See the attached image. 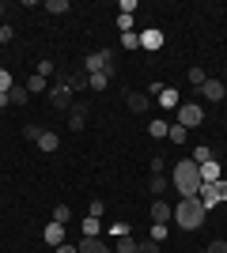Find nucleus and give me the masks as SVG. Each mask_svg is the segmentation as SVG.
I'll return each mask as SVG.
<instances>
[{"label": "nucleus", "mask_w": 227, "mask_h": 253, "mask_svg": "<svg viewBox=\"0 0 227 253\" xmlns=\"http://www.w3.org/2000/svg\"><path fill=\"white\" fill-rule=\"evenodd\" d=\"M42 238H45V242H49V246H53V250H57V246L65 242V223H49Z\"/></svg>", "instance_id": "9d476101"}, {"label": "nucleus", "mask_w": 227, "mask_h": 253, "mask_svg": "<svg viewBox=\"0 0 227 253\" xmlns=\"http://www.w3.org/2000/svg\"><path fill=\"white\" fill-rule=\"evenodd\" d=\"M72 219V208H68V204H57L53 208V223H68Z\"/></svg>", "instance_id": "393cba45"}, {"label": "nucleus", "mask_w": 227, "mask_h": 253, "mask_svg": "<svg viewBox=\"0 0 227 253\" xmlns=\"http://www.w3.org/2000/svg\"><path fill=\"white\" fill-rule=\"evenodd\" d=\"M193 163H197V167H201V163H212V148H205V144L193 148Z\"/></svg>", "instance_id": "b1692460"}, {"label": "nucleus", "mask_w": 227, "mask_h": 253, "mask_svg": "<svg viewBox=\"0 0 227 253\" xmlns=\"http://www.w3.org/2000/svg\"><path fill=\"white\" fill-rule=\"evenodd\" d=\"M45 11H53V15H65V11H68V0H45Z\"/></svg>", "instance_id": "bb28decb"}, {"label": "nucleus", "mask_w": 227, "mask_h": 253, "mask_svg": "<svg viewBox=\"0 0 227 253\" xmlns=\"http://www.w3.org/2000/svg\"><path fill=\"white\" fill-rule=\"evenodd\" d=\"M4 15H8V4H4V0H0V23H4Z\"/></svg>", "instance_id": "c03bdc74"}, {"label": "nucleus", "mask_w": 227, "mask_h": 253, "mask_svg": "<svg viewBox=\"0 0 227 253\" xmlns=\"http://www.w3.org/2000/svg\"><path fill=\"white\" fill-rule=\"evenodd\" d=\"M224 178L220 174V163L212 159V163H201V185H216V181Z\"/></svg>", "instance_id": "6e6552de"}, {"label": "nucleus", "mask_w": 227, "mask_h": 253, "mask_svg": "<svg viewBox=\"0 0 227 253\" xmlns=\"http://www.w3.org/2000/svg\"><path fill=\"white\" fill-rule=\"evenodd\" d=\"M148 189H151V193H167V189H171V181H167V174H151Z\"/></svg>", "instance_id": "6ab92c4d"}, {"label": "nucleus", "mask_w": 227, "mask_h": 253, "mask_svg": "<svg viewBox=\"0 0 227 253\" xmlns=\"http://www.w3.org/2000/svg\"><path fill=\"white\" fill-rule=\"evenodd\" d=\"M8 98H11V102H27V98H31V91L15 84V87H11V91H8Z\"/></svg>", "instance_id": "cd10ccee"}, {"label": "nucleus", "mask_w": 227, "mask_h": 253, "mask_svg": "<svg viewBox=\"0 0 227 253\" xmlns=\"http://www.w3.org/2000/svg\"><path fill=\"white\" fill-rule=\"evenodd\" d=\"M167 132H171V125H167L163 117H155V121H151V125H148V136H155V140H163V136H167Z\"/></svg>", "instance_id": "f3484780"}, {"label": "nucleus", "mask_w": 227, "mask_h": 253, "mask_svg": "<svg viewBox=\"0 0 227 253\" xmlns=\"http://www.w3.org/2000/svg\"><path fill=\"white\" fill-rule=\"evenodd\" d=\"M110 234H114V238H125V234H129V223H110Z\"/></svg>", "instance_id": "473e14b6"}, {"label": "nucleus", "mask_w": 227, "mask_h": 253, "mask_svg": "<svg viewBox=\"0 0 227 253\" xmlns=\"http://www.w3.org/2000/svg\"><path fill=\"white\" fill-rule=\"evenodd\" d=\"M80 227H84V238H98V234H102V223H98L95 215H87Z\"/></svg>", "instance_id": "2eb2a0df"}, {"label": "nucleus", "mask_w": 227, "mask_h": 253, "mask_svg": "<svg viewBox=\"0 0 227 253\" xmlns=\"http://www.w3.org/2000/svg\"><path fill=\"white\" fill-rule=\"evenodd\" d=\"M114 253H136V238H133V234H125V238H118V246H114Z\"/></svg>", "instance_id": "aec40b11"}, {"label": "nucleus", "mask_w": 227, "mask_h": 253, "mask_svg": "<svg viewBox=\"0 0 227 253\" xmlns=\"http://www.w3.org/2000/svg\"><path fill=\"white\" fill-rule=\"evenodd\" d=\"M11 87H15V84H11V76H8V72H4V68H0V95H8Z\"/></svg>", "instance_id": "f704fd0d"}, {"label": "nucleus", "mask_w": 227, "mask_h": 253, "mask_svg": "<svg viewBox=\"0 0 227 253\" xmlns=\"http://www.w3.org/2000/svg\"><path fill=\"white\" fill-rule=\"evenodd\" d=\"M212 193H216V201H227V178H220L216 185H212Z\"/></svg>", "instance_id": "2f4dec72"}, {"label": "nucleus", "mask_w": 227, "mask_h": 253, "mask_svg": "<svg viewBox=\"0 0 227 253\" xmlns=\"http://www.w3.org/2000/svg\"><path fill=\"white\" fill-rule=\"evenodd\" d=\"M167 238V223H151V242H163Z\"/></svg>", "instance_id": "7c9ffc66"}, {"label": "nucleus", "mask_w": 227, "mask_h": 253, "mask_svg": "<svg viewBox=\"0 0 227 253\" xmlns=\"http://www.w3.org/2000/svg\"><path fill=\"white\" fill-rule=\"evenodd\" d=\"M87 121V102H72V110H68V128H84Z\"/></svg>", "instance_id": "1a4fd4ad"}, {"label": "nucleus", "mask_w": 227, "mask_h": 253, "mask_svg": "<svg viewBox=\"0 0 227 253\" xmlns=\"http://www.w3.org/2000/svg\"><path fill=\"white\" fill-rule=\"evenodd\" d=\"M201 121H205V110H201L197 102H182L178 106V125L182 128H197Z\"/></svg>", "instance_id": "20e7f679"}, {"label": "nucleus", "mask_w": 227, "mask_h": 253, "mask_svg": "<svg viewBox=\"0 0 227 253\" xmlns=\"http://www.w3.org/2000/svg\"><path fill=\"white\" fill-rule=\"evenodd\" d=\"M4 106H11V98H8V95H0V110H4Z\"/></svg>", "instance_id": "a18cd8bd"}, {"label": "nucleus", "mask_w": 227, "mask_h": 253, "mask_svg": "<svg viewBox=\"0 0 227 253\" xmlns=\"http://www.w3.org/2000/svg\"><path fill=\"white\" fill-rule=\"evenodd\" d=\"M201 95H205L208 102H224V98H227V84H224V80H205Z\"/></svg>", "instance_id": "423d86ee"}, {"label": "nucleus", "mask_w": 227, "mask_h": 253, "mask_svg": "<svg viewBox=\"0 0 227 253\" xmlns=\"http://www.w3.org/2000/svg\"><path fill=\"white\" fill-rule=\"evenodd\" d=\"M205 204L197 201V197H185V201H178L174 204V223L182 227V231H197L201 223H205Z\"/></svg>", "instance_id": "f03ea898"}, {"label": "nucleus", "mask_w": 227, "mask_h": 253, "mask_svg": "<svg viewBox=\"0 0 227 253\" xmlns=\"http://www.w3.org/2000/svg\"><path fill=\"white\" fill-rule=\"evenodd\" d=\"M174 189L185 197H197L201 193V167H197L193 159H182V163H174Z\"/></svg>", "instance_id": "f257e3e1"}, {"label": "nucleus", "mask_w": 227, "mask_h": 253, "mask_svg": "<svg viewBox=\"0 0 227 253\" xmlns=\"http://www.w3.org/2000/svg\"><path fill=\"white\" fill-rule=\"evenodd\" d=\"M167 136H171L174 144H185V140H189V128H182V125H171V132H167Z\"/></svg>", "instance_id": "5701e85b"}, {"label": "nucleus", "mask_w": 227, "mask_h": 253, "mask_svg": "<svg viewBox=\"0 0 227 253\" xmlns=\"http://www.w3.org/2000/svg\"><path fill=\"white\" fill-rule=\"evenodd\" d=\"M140 45H144V49H159V45H163V34L159 31H144L140 34Z\"/></svg>", "instance_id": "dca6fc26"}, {"label": "nucleus", "mask_w": 227, "mask_h": 253, "mask_svg": "<svg viewBox=\"0 0 227 253\" xmlns=\"http://www.w3.org/2000/svg\"><path fill=\"white\" fill-rule=\"evenodd\" d=\"M148 167H151V174H163V170H167V159H159V155H155V159L148 163Z\"/></svg>", "instance_id": "e433bc0d"}, {"label": "nucleus", "mask_w": 227, "mask_h": 253, "mask_svg": "<svg viewBox=\"0 0 227 253\" xmlns=\"http://www.w3.org/2000/svg\"><path fill=\"white\" fill-rule=\"evenodd\" d=\"M121 45H125V49H140V34H136V31L121 34Z\"/></svg>", "instance_id": "a878e982"}, {"label": "nucleus", "mask_w": 227, "mask_h": 253, "mask_svg": "<svg viewBox=\"0 0 227 253\" xmlns=\"http://www.w3.org/2000/svg\"><path fill=\"white\" fill-rule=\"evenodd\" d=\"M42 132H45L42 125H27V128H23V140H31V144H38V140H42Z\"/></svg>", "instance_id": "4be33fe9"}, {"label": "nucleus", "mask_w": 227, "mask_h": 253, "mask_svg": "<svg viewBox=\"0 0 227 253\" xmlns=\"http://www.w3.org/2000/svg\"><path fill=\"white\" fill-rule=\"evenodd\" d=\"M163 87H167V84H163V80H151V87H148V95H155V98H159V95H163Z\"/></svg>", "instance_id": "ea45409f"}, {"label": "nucleus", "mask_w": 227, "mask_h": 253, "mask_svg": "<svg viewBox=\"0 0 227 253\" xmlns=\"http://www.w3.org/2000/svg\"><path fill=\"white\" fill-rule=\"evenodd\" d=\"M205 253H227V242H224V238H216V242H208Z\"/></svg>", "instance_id": "4c0bfd02"}, {"label": "nucleus", "mask_w": 227, "mask_h": 253, "mask_svg": "<svg viewBox=\"0 0 227 253\" xmlns=\"http://www.w3.org/2000/svg\"><path fill=\"white\" fill-rule=\"evenodd\" d=\"M49 102H53V110H72V91L57 80V87L49 91Z\"/></svg>", "instance_id": "39448f33"}, {"label": "nucleus", "mask_w": 227, "mask_h": 253, "mask_svg": "<svg viewBox=\"0 0 227 253\" xmlns=\"http://www.w3.org/2000/svg\"><path fill=\"white\" fill-rule=\"evenodd\" d=\"M38 148H42L45 155H53V151L61 148V136H57V132H42V140H38Z\"/></svg>", "instance_id": "ddd939ff"}, {"label": "nucleus", "mask_w": 227, "mask_h": 253, "mask_svg": "<svg viewBox=\"0 0 227 253\" xmlns=\"http://www.w3.org/2000/svg\"><path fill=\"white\" fill-rule=\"evenodd\" d=\"M159 106H163V110H178V106H182L178 91H174V87H163V95H159Z\"/></svg>", "instance_id": "f8f14e48"}, {"label": "nucleus", "mask_w": 227, "mask_h": 253, "mask_svg": "<svg viewBox=\"0 0 227 253\" xmlns=\"http://www.w3.org/2000/svg\"><path fill=\"white\" fill-rule=\"evenodd\" d=\"M102 208H106V204H102V201H98V197H95V201H91V215H95V219H98V215H102Z\"/></svg>", "instance_id": "79ce46f5"}, {"label": "nucleus", "mask_w": 227, "mask_h": 253, "mask_svg": "<svg viewBox=\"0 0 227 253\" xmlns=\"http://www.w3.org/2000/svg\"><path fill=\"white\" fill-rule=\"evenodd\" d=\"M80 253H114V250H110L102 238H84V242H80Z\"/></svg>", "instance_id": "9b49d317"}, {"label": "nucleus", "mask_w": 227, "mask_h": 253, "mask_svg": "<svg viewBox=\"0 0 227 253\" xmlns=\"http://www.w3.org/2000/svg\"><path fill=\"white\" fill-rule=\"evenodd\" d=\"M125 106H129L133 114H144V106H148V98H144L140 91H129V95H125Z\"/></svg>", "instance_id": "4468645a"}, {"label": "nucleus", "mask_w": 227, "mask_h": 253, "mask_svg": "<svg viewBox=\"0 0 227 253\" xmlns=\"http://www.w3.org/2000/svg\"><path fill=\"white\" fill-rule=\"evenodd\" d=\"M171 219H174L171 204L163 201V197H159V201H151V223H171Z\"/></svg>", "instance_id": "0eeeda50"}, {"label": "nucleus", "mask_w": 227, "mask_h": 253, "mask_svg": "<svg viewBox=\"0 0 227 253\" xmlns=\"http://www.w3.org/2000/svg\"><path fill=\"white\" fill-rule=\"evenodd\" d=\"M136 11V0H121V15H133Z\"/></svg>", "instance_id": "a19ab883"}, {"label": "nucleus", "mask_w": 227, "mask_h": 253, "mask_svg": "<svg viewBox=\"0 0 227 253\" xmlns=\"http://www.w3.org/2000/svg\"><path fill=\"white\" fill-rule=\"evenodd\" d=\"M53 253H80V246H68V242H61V246H57Z\"/></svg>", "instance_id": "37998d69"}, {"label": "nucleus", "mask_w": 227, "mask_h": 253, "mask_svg": "<svg viewBox=\"0 0 227 253\" xmlns=\"http://www.w3.org/2000/svg\"><path fill=\"white\" fill-rule=\"evenodd\" d=\"M45 84H49V80H45V76H38V72H34L31 80H27V91H31V95H38V91H45Z\"/></svg>", "instance_id": "412c9836"}, {"label": "nucleus", "mask_w": 227, "mask_h": 253, "mask_svg": "<svg viewBox=\"0 0 227 253\" xmlns=\"http://www.w3.org/2000/svg\"><path fill=\"white\" fill-rule=\"evenodd\" d=\"M118 27H121V34H129L133 31V15H118Z\"/></svg>", "instance_id": "58836bf2"}, {"label": "nucleus", "mask_w": 227, "mask_h": 253, "mask_svg": "<svg viewBox=\"0 0 227 253\" xmlns=\"http://www.w3.org/2000/svg\"><path fill=\"white\" fill-rule=\"evenodd\" d=\"M84 72H87V76H95V72L114 76V49H95V53H87V57H84Z\"/></svg>", "instance_id": "7ed1b4c3"}, {"label": "nucleus", "mask_w": 227, "mask_h": 253, "mask_svg": "<svg viewBox=\"0 0 227 253\" xmlns=\"http://www.w3.org/2000/svg\"><path fill=\"white\" fill-rule=\"evenodd\" d=\"M189 84L201 91V87H205V68H189Z\"/></svg>", "instance_id": "c85d7f7f"}, {"label": "nucleus", "mask_w": 227, "mask_h": 253, "mask_svg": "<svg viewBox=\"0 0 227 253\" xmlns=\"http://www.w3.org/2000/svg\"><path fill=\"white\" fill-rule=\"evenodd\" d=\"M106 84H110V76H106V72L87 76V87H91V91H106Z\"/></svg>", "instance_id": "a211bd4d"}, {"label": "nucleus", "mask_w": 227, "mask_h": 253, "mask_svg": "<svg viewBox=\"0 0 227 253\" xmlns=\"http://www.w3.org/2000/svg\"><path fill=\"white\" fill-rule=\"evenodd\" d=\"M11 38H15V31H11L8 23H0V45H8V42H11Z\"/></svg>", "instance_id": "72a5a7b5"}, {"label": "nucleus", "mask_w": 227, "mask_h": 253, "mask_svg": "<svg viewBox=\"0 0 227 253\" xmlns=\"http://www.w3.org/2000/svg\"><path fill=\"white\" fill-rule=\"evenodd\" d=\"M38 76H45V80L53 76V80H57V68H53V61H38Z\"/></svg>", "instance_id": "c756f323"}, {"label": "nucleus", "mask_w": 227, "mask_h": 253, "mask_svg": "<svg viewBox=\"0 0 227 253\" xmlns=\"http://www.w3.org/2000/svg\"><path fill=\"white\" fill-rule=\"evenodd\" d=\"M136 253H159V242H151V238L148 242H136Z\"/></svg>", "instance_id": "c9c22d12"}]
</instances>
